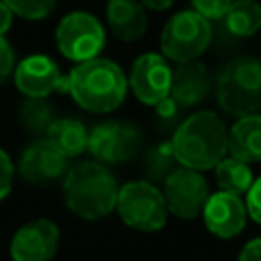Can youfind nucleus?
Wrapping results in <instances>:
<instances>
[{
  "label": "nucleus",
  "mask_w": 261,
  "mask_h": 261,
  "mask_svg": "<svg viewBox=\"0 0 261 261\" xmlns=\"http://www.w3.org/2000/svg\"><path fill=\"white\" fill-rule=\"evenodd\" d=\"M173 161H175V155H173L171 143L157 145V147H153V149L147 153V157H145V169H147V173H149L151 177H155V179H165V177L173 171V169H171Z\"/></svg>",
  "instance_id": "4be33fe9"
},
{
  "label": "nucleus",
  "mask_w": 261,
  "mask_h": 261,
  "mask_svg": "<svg viewBox=\"0 0 261 261\" xmlns=\"http://www.w3.org/2000/svg\"><path fill=\"white\" fill-rule=\"evenodd\" d=\"M216 98L230 116L257 114L261 108V59L251 55L230 59L218 73Z\"/></svg>",
  "instance_id": "20e7f679"
},
{
  "label": "nucleus",
  "mask_w": 261,
  "mask_h": 261,
  "mask_svg": "<svg viewBox=\"0 0 261 261\" xmlns=\"http://www.w3.org/2000/svg\"><path fill=\"white\" fill-rule=\"evenodd\" d=\"M143 143L141 130L126 120H104L90 130L88 151L104 163H122L133 159Z\"/></svg>",
  "instance_id": "6e6552de"
},
{
  "label": "nucleus",
  "mask_w": 261,
  "mask_h": 261,
  "mask_svg": "<svg viewBox=\"0 0 261 261\" xmlns=\"http://www.w3.org/2000/svg\"><path fill=\"white\" fill-rule=\"evenodd\" d=\"M245 206H247V214H249L255 222L261 224V177L251 184V188H249V192H247V202H245Z\"/></svg>",
  "instance_id": "a878e982"
},
{
  "label": "nucleus",
  "mask_w": 261,
  "mask_h": 261,
  "mask_svg": "<svg viewBox=\"0 0 261 261\" xmlns=\"http://www.w3.org/2000/svg\"><path fill=\"white\" fill-rule=\"evenodd\" d=\"M116 210L122 222L143 232H155L167 222V204L163 192L149 181H128L118 190Z\"/></svg>",
  "instance_id": "423d86ee"
},
{
  "label": "nucleus",
  "mask_w": 261,
  "mask_h": 261,
  "mask_svg": "<svg viewBox=\"0 0 261 261\" xmlns=\"http://www.w3.org/2000/svg\"><path fill=\"white\" fill-rule=\"evenodd\" d=\"M106 18L112 35L124 43L139 41L147 31V12L139 0H108Z\"/></svg>",
  "instance_id": "dca6fc26"
},
{
  "label": "nucleus",
  "mask_w": 261,
  "mask_h": 261,
  "mask_svg": "<svg viewBox=\"0 0 261 261\" xmlns=\"http://www.w3.org/2000/svg\"><path fill=\"white\" fill-rule=\"evenodd\" d=\"M12 10L8 8V4L4 0H0V37H4V33L10 29L12 24Z\"/></svg>",
  "instance_id": "c85d7f7f"
},
{
  "label": "nucleus",
  "mask_w": 261,
  "mask_h": 261,
  "mask_svg": "<svg viewBox=\"0 0 261 261\" xmlns=\"http://www.w3.org/2000/svg\"><path fill=\"white\" fill-rule=\"evenodd\" d=\"M59 228L47 218L22 224L10 241L12 261H51L57 253Z\"/></svg>",
  "instance_id": "f8f14e48"
},
{
  "label": "nucleus",
  "mask_w": 261,
  "mask_h": 261,
  "mask_svg": "<svg viewBox=\"0 0 261 261\" xmlns=\"http://www.w3.org/2000/svg\"><path fill=\"white\" fill-rule=\"evenodd\" d=\"M47 141L53 143L65 157L82 155L88 149L90 133L75 118H55L47 130Z\"/></svg>",
  "instance_id": "a211bd4d"
},
{
  "label": "nucleus",
  "mask_w": 261,
  "mask_h": 261,
  "mask_svg": "<svg viewBox=\"0 0 261 261\" xmlns=\"http://www.w3.org/2000/svg\"><path fill=\"white\" fill-rule=\"evenodd\" d=\"M116 177L100 161H82L73 165L63 179L67 208L86 220L108 216L118 200Z\"/></svg>",
  "instance_id": "f03ea898"
},
{
  "label": "nucleus",
  "mask_w": 261,
  "mask_h": 261,
  "mask_svg": "<svg viewBox=\"0 0 261 261\" xmlns=\"http://www.w3.org/2000/svg\"><path fill=\"white\" fill-rule=\"evenodd\" d=\"M214 175H216V184H218L220 192L234 194V196L247 194L251 184H253L251 167L247 163L234 159V157H224L214 167Z\"/></svg>",
  "instance_id": "6ab92c4d"
},
{
  "label": "nucleus",
  "mask_w": 261,
  "mask_h": 261,
  "mask_svg": "<svg viewBox=\"0 0 261 261\" xmlns=\"http://www.w3.org/2000/svg\"><path fill=\"white\" fill-rule=\"evenodd\" d=\"M14 84L27 98H47L51 92H69V80L61 75L57 63L43 55L24 57L14 71Z\"/></svg>",
  "instance_id": "9b49d317"
},
{
  "label": "nucleus",
  "mask_w": 261,
  "mask_h": 261,
  "mask_svg": "<svg viewBox=\"0 0 261 261\" xmlns=\"http://www.w3.org/2000/svg\"><path fill=\"white\" fill-rule=\"evenodd\" d=\"M67 169V157L47 139L29 145L18 161V173L24 181L45 186L61 177Z\"/></svg>",
  "instance_id": "ddd939ff"
},
{
  "label": "nucleus",
  "mask_w": 261,
  "mask_h": 261,
  "mask_svg": "<svg viewBox=\"0 0 261 261\" xmlns=\"http://www.w3.org/2000/svg\"><path fill=\"white\" fill-rule=\"evenodd\" d=\"M8 4V8L29 20H41L47 14L53 12L57 0H4Z\"/></svg>",
  "instance_id": "5701e85b"
},
{
  "label": "nucleus",
  "mask_w": 261,
  "mask_h": 261,
  "mask_svg": "<svg viewBox=\"0 0 261 261\" xmlns=\"http://www.w3.org/2000/svg\"><path fill=\"white\" fill-rule=\"evenodd\" d=\"M163 198L171 214L186 220L196 218L210 198L208 181L200 171L177 167L163 179Z\"/></svg>",
  "instance_id": "1a4fd4ad"
},
{
  "label": "nucleus",
  "mask_w": 261,
  "mask_h": 261,
  "mask_svg": "<svg viewBox=\"0 0 261 261\" xmlns=\"http://www.w3.org/2000/svg\"><path fill=\"white\" fill-rule=\"evenodd\" d=\"M12 177H14V165L12 159L8 157L6 151L0 149V200H4L12 188Z\"/></svg>",
  "instance_id": "393cba45"
},
{
  "label": "nucleus",
  "mask_w": 261,
  "mask_h": 261,
  "mask_svg": "<svg viewBox=\"0 0 261 261\" xmlns=\"http://www.w3.org/2000/svg\"><path fill=\"white\" fill-rule=\"evenodd\" d=\"M204 222L206 228L220 237V239H232L237 237L247 222V206L241 200V196L226 194V192H216L208 198L204 210Z\"/></svg>",
  "instance_id": "4468645a"
},
{
  "label": "nucleus",
  "mask_w": 261,
  "mask_h": 261,
  "mask_svg": "<svg viewBox=\"0 0 261 261\" xmlns=\"http://www.w3.org/2000/svg\"><path fill=\"white\" fill-rule=\"evenodd\" d=\"M226 29L237 37H251L261 29V4L257 0H234L224 14Z\"/></svg>",
  "instance_id": "aec40b11"
},
{
  "label": "nucleus",
  "mask_w": 261,
  "mask_h": 261,
  "mask_svg": "<svg viewBox=\"0 0 261 261\" xmlns=\"http://www.w3.org/2000/svg\"><path fill=\"white\" fill-rule=\"evenodd\" d=\"M20 124L33 135H47L55 120V112L45 98H27L18 108Z\"/></svg>",
  "instance_id": "412c9836"
},
{
  "label": "nucleus",
  "mask_w": 261,
  "mask_h": 261,
  "mask_svg": "<svg viewBox=\"0 0 261 261\" xmlns=\"http://www.w3.org/2000/svg\"><path fill=\"white\" fill-rule=\"evenodd\" d=\"M228 151L230 157L243 163L261 161V114H251L239 118L228 130Z\"/></svg>",
  "instance_id": "f3484780"
},
{
  "label": "nucleus",
  "mask_w": 261,
  "mask_h": 261,
  "mask_svg": "<svg viewBox=\"0 0 261 261\" xmlns=\"http://www.w3.org/2000/svg\"><path fill=\"white\" fill-rule=\"evenodd\" d=\"M239 261H261V237L249 241V243L241 249Z\"/></svg>",
  "instance_id": "cd10ccee"
},
{
  "label": "nucleus",
  "mask_w": 261,
  "mask_h": 261,
  "mask_svg": "<svg viewBox=\"0 0 261 261\" xmlns=\"http://www.w3.org/2000/svg\"><path fill=\"white\" fill-rule=\"evenodd\" d=\"M190 2L194 12H198L206 20H218V18H224V14L228 12L234 0H190Z\"/></svg>",
  "instance_id": "b1692460"
},
{
  "label": "nucleus",
  "mask_w": 261,
  "mask_h": 261,
  "mask_svg": "<svg viewBox=\"0 0 261 261\" xmlns=\"http://www.w3.org/2000/svg\"><path fill=\"white\" fill-rule=\"evenodd\" d=\"M212 41L210 20L194 10L173 14L161 31V51L175 63L196 61Z\"/></svg>",
  "instance_id": "39448f33"
},
{
  "label": "nucleus",
  "mask_w": 261,
  "mask_h": 261,
  "mask_svg": "<svg viewBox=\"0 0 261 261\" xmlns=\"http://www.w3.org/2000/svg\"><path fill=\"white\" fill-rule=\"evenodd\" d=\"M104 41V27L90 12H71L63 16L55 31V43L61 55L77 63L98 57Z\"/></svg>",
  "instance_id": "0eeeda50"
},
{
  "label": "nucleus",
  "mask_w": 261,
  "mask_h": 261,
  "mask_svg": "<svg viewBox=\"0 0 261 261\" xmlns=\"http://www.w3.org/2000/svg\"><path fill=\"white\" fill-rule=\"evenodd\" d=\"M212 90V80L204 63L200 61H188L179 63L171 71V88H169V100H173L179 106H196L200 104L208 92Z\"/></svg>",
  "instance_id": "2eb2a0df"
},
{
  "label": "nucleus",
  "mask_w": 261,
  "mask_h": 261,
  "mask_svg": "<svg viewBox=\"0 0 261 261\" xmlns=\"http://www.w3.org/2000/svg\"><path fill=\"white\" fill-rule=\"evenodd\" d=\"M133 94L143 102L157 106L165 98H169L171 88V67L161 53H143L135 59L130 77H128Z\"/></svg>",
  "instance_id": "9d476101"
},
{
  "label": "nucleus",
  "mask_w": 261,
  "mask_h": 261,
  "mask_svg": "<svg viewBox=\"0 0 261 261\" xmlns=\"http://www.w3.org/2000/svg\"><path fill=\"white\" fill-rule=\"evenodd\" d=\"M171 149L181 167L194 171L212 169L228 151V130L216 112L200 110L177 126Z\"/></svg>",
  "instance_id": "f257e3e1"
},
{
  "label": "nucleus",
  "mask_w": 261,
  "mask_h": 261,
  "mask_svg": "<svg viewBox=\"0 0 261 261\" xmlns=\"http://www.w3.org/2000/svg\"><path fill=\"white\" fill-rule=\"evenodd\" d=\"M67 80L69 94L88 112H110L124 102L128 92V80L120 65L104 57L77 63Z\"/></svg>",
  "instance_id": "7ed1b4c3"
},
{
  "label": "nucleus",
  "mask_w": 261,
  "mask_h": 261,
  "mask_svg": "<svg viewBox=\"0 0 261 261\" xmlns=\"http://www.w3.org/2000/svg\"><path fill=\"white\" fill-rule=\"evenodd\" d=\"M14 69V51L4 37H0V82H4Z\"/></svg>",
  "instance_id": "bb28decb"
},
{
  "label": "nucleus",
  "mask_w": 261,
  "mask_h": 261,
  "mask_svg": "<svg viewBox=\"0 0 261 261\" xmlns=\"http://www.w3.org/2000/svg\"><path fill=\"white\" fill-rule=\"evenodd\" d=\"M139 2H141L145 8H151V10H157V12H161V10H167V8H171L175 0H139Z\"/></svg>",
  "instance_id": "c756f323"
}]
</instances>
